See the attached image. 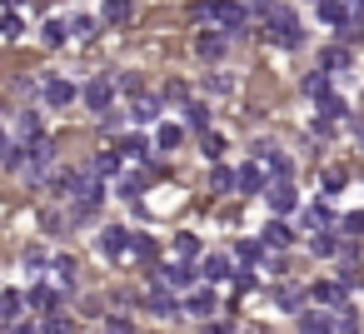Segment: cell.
<instances>
[{"mask_svg": "<svg viewBox=\"0 0 364 334\" xmlns=\"http://www.w3.org/2000/svg\"><path fill=\"white\" fill-rule=\"evenodd\" d=\"M155 120H160V100H155V95H145V100L135 105V125H155Z\"/></svg>", "mask_w": 364, "mask_h": 334, "instance_id": "obj_17", "label": "cell"}, {"mask_svg": "<svg viewBox=\"0 0 364 334\" xmlns=\"http://www.w3.org/2000/svg\"><path fill=\"white\" fill-rule=\"evenodd\" d=\"M344 65H349V50H339V45L324 50V70H344Z\"/></svg>", "mask_w": 364, "mask_h": 334, "instance_id": "obj_24", "label": "cell"}, {"mask_svg": "<svg viewBox=\"0 0 364 334\" xmlns=\"http://www.w3.org/2000/svg\"><path fill=\"white\" fill-rule=\"evenodd\" d=\"M240 190H245V195H259V190H264V170H259V160H255V165H240Z\"/></svg>", "mask_w": 364, "mask_h": 334, "instance_id": "obj_10", "label": "cell"}, {"mask_svg": "<svg viewBox=\"0 0 364 334\" xmlns=\"http://www.w3.org/2000/svg\"><path fill=\"white\" fill-rule=\"evenodd\" d=\"M0 309H6V324H11V319H21V314H26V294L6 289V294H0Z\"/></svg>", "mask_w": 364, "mask_h": 334, "instance_id": "obj_16", "label": "cell"}, {"mask_svg": "<svg viewBox=\"0 0 364 334\" xmlns=\"http://www.w3.org/2000/svg\"><path fill=\"white\" fill-rule=\"evenodd\" d=\"M0 150H6V130H0Z\"/></svg>", "mask_w": 364, "mask_h": 334, "instance_id": "obj_38", "label": "cell"}, {"mask_svg": "<svg viewBox=\"0 0 364 334\" xmlns=\"http://www.w3.org/2000/svg\"><path fill=\"white\" fill-rule=\"evenodd\" d=\"M0 324H6V309H0Z\"/></svg>", "mask_w": 364, "mask_h": 334, "instance_id": "obj_40", "label": "cell"}, {"mask_svg": "<svg viewBox=\"0 0 364 334\" xmlns=\"http://www.w3.org/2000/svg\"><path fill=\"white\" fill-rule=\"evenodd\" d=\"M75 95H80V90H75L70 80H46V105H55V110H60V105H70Z\"/></svg>", "mask_w": 364, "mask_h": 334, "instance_id": "obj_9", "label": "cell"}, {"mask_svg": "<svg viewBox=\"0 0 364 334\" xmlns=\"http://www.w3.org/2000/svg\"><path fill=\"white\" fill-rule=\"evenodd\" d=\"M359 140H364V135H359Z\"/></svg>", "mask_w": 364, "mask_h": 334, "instance_id": "obj_41", "label": "cell"}, {"mask_svg": "<svg viewBox=\"0 0 364 334\" xmlns=\"http://www.w3.org/2000/svg\"><path fill=\"white\" fill-rule=\"evenodd\" d=\"M255 16L264 21V36H269L274 45H284V50L304 45V31H299V21H294V11L274 6V0H255Z\"/></svg>", "mask_w": 364, "mask_h": 334, "instance_id": "obj_1", "label": "cell"}, {"mask_svg": "<svg viewBox=\"0 0 364 334\" xmlns=\"http://www.w3.org/2000/svg\"><path fill=\"white\" fill-rule=\"evenodd\" d=\"M205 155H210V160H220V155H225V140H220L215 130H205Z\"/></svg>", "mask_w": 364, "mask_h": 334, "instance_id": "obj_28", "label": "cell"}, {"mask_svg": "<svg viewBox=\"0 0 364 334\" xmlns=\"http://www.w3.org/2000/svg\"><path fill=\"white\" fill-rule=\"evenodd\" d=\"M185 125L205 135V130H210V110H205V105H185Z\"/></svg>", "mask_w": 364, "mask_h": 334, "instance_id": "obj_21", "label": "cell"}, {"mask_svg": "<svg viewBox=\"0 0 364 334\" xmlns=\"http://www.w3.org/2000/svg\"><path fill=\"white\" fill-rule=\"evenodd\" d=\"M115 85H120V90H125V95H140V90H145V80H140V75H135V70H130V75H120V80H115Z\"/></svg>", "mask_w": 364, "mask_h": 334, "instance_id": "obj_27", "label": "cell"}, {"mask_svg": "<svg viewBox=\"0 0 364 334\" xmlns=\"http://www.w3.org/2000/svg\"><path fill=\"white\" fill-rule=\"evenodd\" d=\"M155 279H160L165 289H195V284H200V269L180 254L175 264H160V269H155Z\"/></svg>", "mask_w": 364, "mask_h": 334, "instance_id": "obj_2", "label": "cell"}, {"mask_svg": "<svg viewBox=\"0 0 364 334\" xmlns=\"http://www.w3.org/2000/svg\"><path fill=\"white\" fill-rule=\"evenodd\" d=\"M304 90H309L314 100H319V95H329V80H324V70H314V75L304 80Z\"/></svg>", "mask_w": 364, "mask_h": 334, "instance_id": "obj_25", "label": "cell"}, {"mask_svg": "<svg viewBox=\"0 0 364 334\" xmlns=\"http://www.w3.org/2000/svg\"><path fill=\"white\" fill-rule=\"evenodd\" d=\"M100 21H105V26H125V21H130V0H105V6H100Z\"/></svg>", "mask_w": 364, "mask_h": 334, "instance_id": "obj_11", "label": "cell"}, {"mask_svg": "<svg viewBox=\"0 0 364 334\" xmlns=\"http://www.w3.org/2000/svg\"><path fill=\"white\" fill-rule=\"evenodd\" d=\"M6 6H11V11H16V6H21V0H6Z\"/></svg>", "mask_w": 364, "mask_h": 334, "instance_id": "obj_39", "label": "cell"}, {"mask_svg": "<svg viewBox=\"0 0 364 334\" xmlns=\"http://www.w3.org/2000/svg\"><path fill=\"white\" fill-rule=\"evenodd\" d=\"M115 90H120V85H115L110 75H95V80H90V85H85L80 95H85V105H90L95 115H105V110L115 105Z\"/></svg>", "mask_w": 364, "mask_h": 334, "instance_id": "obj_3", "label": "cell"}, {"mask_svg": "<svg viewBox=\"0 0 364 334\" xmlns=\"http://www.w3.org/2000/svg\"><path fill=\"white\" fill-rule=\"evenodd\" d=\"M130 244H135V235H130V230H120V225L100 230V254H110V259H115V254H125Z\"/></svg>", "mask_w": 364, "mask_h": 334, "instance_id": "obj_7", "label": "cell"}, {"mask_svg": "<svg viewBox=\"0 0 364 334\" xmlns=\"http://www.w3.org/2000/svg\"><path fill=\"white\" fill-rule=\"evenodd\" d=\"M26 274H31V279L46 274V249H26Z\"/></svg>", "mask_w": 364, "mask_h": 334, "instance_id": "obj_23", "label": "cell"}, {"mask_svg": "<svg viewBox=\"0 0 364 334\" xmlns=\"http://www.w3.org/2000/svg\"><path fill=\"white\" fill-rule=\"evenodd\" d=\"M60 304V294L55 289H46V284H31V309H55Z\"/></svg>", "mask_w": 364, "mask_h": 334, "instance_id": "obj_20", "label": "cell"}, {"mask_svg": "<svg viewBox=\"0 0 364 334\" xmlns=\"http://www.w3.org/2000/svg\"><path fill=\"white\" fill-rule=\"evenodd\" d=\"M225 41H230L225 31H220V36H200V45H195V50H200L205 60H220V55H225Z\"/></svg>", "mask_w": 364, "mask_h": 334, "instance_id": "obj_15", "label": "cell"}, {"mask_svg": "<svg viewBox=\"0 0 364 334\" xmlns=\"http://www.w3.org/2000/svg\"><path fill=\"white\" fill-rule=\"evenodd\" d=\"M319 21H324V26H334V31H344V26L354 21V11L344 6V0H319Z\"/></svg>", "mask_w": 364, "mask_h": 334, "instance_id": "obj_8", "label": "cell"}, {"mask_svg": "<svg viewBox=\"0 0 364 334\" xmlns=\"http://www.w3.org/2000/svg\"><path fill=\"white\" fill-rule=\"evenodd\" d=\"M155 145H160V150H180V145H185V130H180V125H160Z\"/></svg>", "mask_w": 364, "mask_h": 334, "instance_id": "obj_18", "label": "cell"}, {"mask_svg": "<svg viewBox=\"0 0 364 334\" xmlns=\"http://www.w3.org/2000/svg\"><path fill=\"white\" fill-rule=\"evenodd\" d=\"M240 259H245V264H259V244L245 239V244H240Z\"/></svg>", "mask_w": 364, "mask_h": 334, "instance_id": "obj_35", "label": "cell"}, {"mask_svg": "<svg viewBox=\"0 0 364 334\" xmlns=\"http://www.w3.org/2000/svg\"><path fill=\"white\" fill-rule=\"evenodd\" d=\"M220 309V299H215V289H205V284H195V289H185V314L190 319H210Z\"/></svg>", "mask_w": 364, "mask_h": 334, "instance_id": "obj_5", "label": "cell"}, {"mask_svg": "<svg viewBox=\"0 0 364 334\" xmlns=\"http://www.w3.org/2000/svg\"><path fill=\"white\" fill-rule=\"evenodd\" d=\"M264 195H269V210H274V215H284V210H294V205H299V195H294L289 175H279L274 185H264Z\"/></svg>", "mask_w": 364, "mask_h": 334, "instance_id": "obj_6", "label": "cell"}, {"mask_svg": "<svg viewBox=\"0 0 364 334\" xmlns=\"http://www.w3.org/2000/svg\"><path fill=\"white\" fill-rule=\"evenodd\" d=\"M215 26H220L225 36H240V31L250 26V11L235 6V0H215Z\"/></svg>", "mask_w": 364, "mask_h": 334, "instance_id": "obj_4", "label": "cell"}, {"mask_svg": "<svg viewBox=\"0 0 364 334\" xmlns=\"http://www.w3.org/2000/svg\"><path fill=\"white\" fill-rule=\"evenodd\" d=\"M55 279L60 284H75V259H55Z\"/></svg>", "mask_w": 364, "mask_h": 334, "instance_id": "obj_30", "label": "cell"}, {"mask_svg": "<svg viewBox=\"0 0 364 334\" xmlns=\"http://www.w3.org/2000/svg\"><path fill=\"white\" fill-rule=\"evenodd\" d=\"M339 244H334V235H314V254H334Z\"/></svg>", "mask_w": 364, "mask_h": 334, "instance_id": "obj_34", "label": "cell"}, {"mask_svg": "<svg viewBox=\"0 0 364 334\" xmlns=\"http://www.w3.org/2000/svg\"><path fill=\"white\" fill-rule=\"evenodd\" d=\"M230 274H235V264H230L225 254H210V259H205V279H230Z\"/></svg>", "mask_w": 364, "mask_h": 334, "instance_id": "obj_19", "label": "cell"}, {"mask_svg": "<svg viewBox=\"0 0 364 334\" xmlns=\"http://www.w3.org/2000/svg\"><path fill=\"white\" fill-rule=\"evenodd\" d=\"M75 36H80V41H90V36H95V21H90V16H80V21H75Z\"/></svg>", "mask_w": 364, "mask_h": 334, "instance_id": "obj_36", "label": "cell"}, {"mask_svg": "<svg viewBox=\"0 0 364 334\" xmlns=\"http://www.w3.org/2000/svg\"><path fill=\"white\" fill-rule=\"evenodd\" d=\"M16 125H21V135H26V140H36V135H41V115H36V110H21V120H16Z\"/></svg>", "mask_w": 364, "mask_h": 334, "instance_id": "obj_22", "label": "cell"}, {"mask_svg": "<svg viewBox=\"0 0 364 334\" xmlns=\"http://www.w3.org/2000/svg\"><path fill=\"white\" fill-rule=\"evenodd\" d=\"M180 309H185V304H175L165 289H155V294H150V314H160V319H175Z\"/></svg>", "mask_w": 364, "mask_h": 334, "instance_id": "obj_14", "label": "cell"}, {"mask_svg": "<svg viewBox=\"0 0 364 334\" xmlns=\"http://www.w3.org/2000/svg\"><path fill=\"white\" fill-rule=\"evenodd\" d=\"M339 230H344L349 239H354V235H364V210H359V215H344V225H339Z\"/></svg>", "mask_w": 364, "mask_h": 334, "instance_id": "obj_31", "label": "cell"}, {"mask_svg": "<svg viewBox=\"0 0 364 334\" xmlns=\"http://www.w3.org/2000/svg\"><path fill=\"white\" fill-rule=\"evenodd\" d=\"M0 36L16 41V36H21V16H0Z\"/></svg>", "mask_w": 364, "mask_h": 334, "instance_id": "obj_33", "label": "cell"}, {"mask_svg": "<svg viewBox=\"0 0 364 334\" xmlns=\"http://www.w3.org/2000/svg\"><path fill=\"white\" fill-rule=\"evenodd\" d=\"M46 45H65V26H60V21L46 26Z\"/></svg>", "mask_w": 364, "mask_h": 334, "instance_id": "obj_32", "label": "cell"}, {"mask_svg": "<svg viewBox=\"0 0 364 334\" xmlns=\"http://www.w3.org/2000/svg\"><path fill=\"white\" fill-rule=\"evenodd\" d=\"M135 254H140V259H155V254H160V244H155L150 235H135Z\"/></svg>", "mask_w": 364, "mask_h": 334, "instance_id": "obj_26", "label": "cell"}, {"mask_svg": "<svg viewBox=\"0 0 364 334\" xmlns=\"http://www.w3.org/2000/svg\"><path fill=\"white\" fill-rule=\"evenodd\" d=\"M314 299L329 304V309H344V284H329V279H324V284H314Z\"/></svg>", "mask_w": 364, "mask_h": 334, "instance_id": "obj_13", "label": "cell"}, {"mask_svg": "<svg viewBox=\"0 0 364 334\" xmlns=\"http://www.w3.org/2000/svg\"><path fill=\"white\" fill-rule=\"evenodd\" d=\"M299 299H304L299 289H279V304H284V309H299Z\"/></svg>", "mask_w": 364, "mask_h": 334, "instance_id": "obj_37", "label": "cell"}, {"mask_svg": "<svg viewBox=\"0 0 364 334\" xmlns=\"http://www.w3.org/2000/svg\"><path fill=\"white\" fill-rule=\"evenodd\" d=\"M175 249H180L185 259H195V254H200V239H195V235H180V239H175Z\"/></svg>", "mask_w": 364, "mask_h": 334, "instance_id": "obj_29", "label": "cell"}, {"mask_svg": "<svg viewBox=\"0 0 364 334\" xmlns=\"http://www.w3.org/2000/svg\"><path fill=\"white\" fill-rule=\"evenodd\" d=\"M289 239H294V230H289L284 220H269V225H264V244H274V249H284Z\"/></svg>", "mask_w": 364, "mask_h": 334, "instance_id": "obj_12", "label": "cell"}]
</instances>
